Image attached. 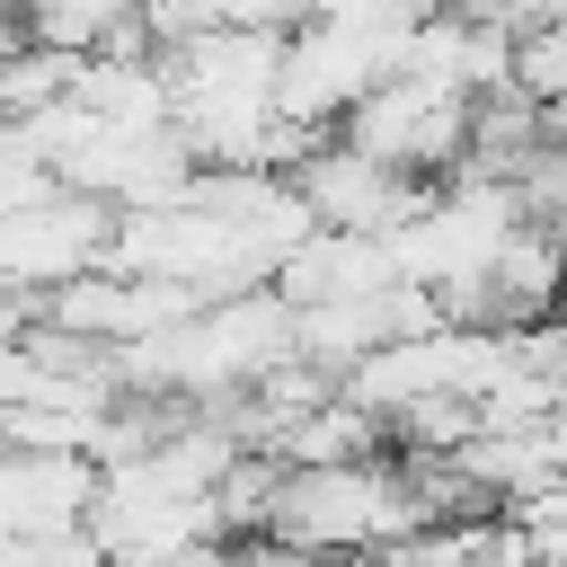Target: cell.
Masks as SVG:
<instances>
[{
    "instance_id": "cell-2",
    "label": "cell",
    "mask_w": 567,
    "mask_h": 567,
    "mask_svg": "<svg viewBox=\"0 0 567 567\" xmlns=\"http://www.w3.org/2000/svg\"><path fill=\"white\" fill-rule=\"evenodd\" d=\"M567 18V0H505V27H549Z\"/></svg>"
},
{
    "instance_id": "cell-1",
    "label": "cell",
    "mask_w": 567,
    "mask_h": 567,
    "mask_svg": "<svg viewBox=\"0 0 567 567\" xmlns=\"http://www.w3.org/2000/svg\"><path fill=\"white\" fill-rule=\"evenodd\" d=\"M328 133H346L354 151H372L381 168H399V177H443V168H461V151H470V97H452V89H416V80H372Z\"/></svg>"
},
{
    "instance_id": "cell-3",
    "label": "cell",
    "mask_w": 567,
    "mask_h": 567,
    "mask_svg": "<svg viewBox=\"0 0 567 567\" xmlns=\"http://www.w3.org/2000/svg\"><path fill=\"white\" fill-rule=\"evenodd\" d=\"M142 9H151V0H142Z\"/></svg>"
}]
</instances>
